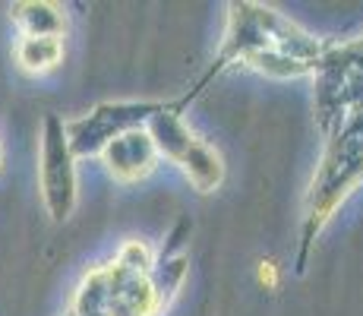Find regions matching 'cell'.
Listing matches in <instances>:
<instances>
[{"label":"cell","instance_id":"cell-1","mask_svg":"<svg viewBox=\"0 0 363 316\" xmlns=\"http://www.w3.org/2000/svg\"><path fill=\"white\" fill-rule=\"evenodd\" d=\"M259 278H262V282H269V285H275V266H272V263H262Z\"/></svg>","mask_w":363,"mask_h":316}]
</instances>
